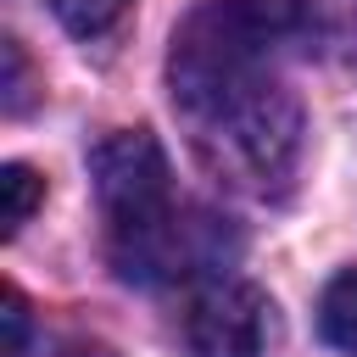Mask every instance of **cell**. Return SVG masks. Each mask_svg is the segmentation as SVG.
Listing matches in <instances>:
<instances>
[{
  "label": "cell",
  "instance_id": "52a82bcc",
  "mask_svg": "<svg viewBox=\"0 0 357 357\" xmlns=\"http://www.w3.org/2000/svg\"><path fill=\"white\" fill-rule=\"evenodd\" d=\"M128 6H134V0H50V11L61 17V28L78 33V39H100V33H112V28L123 22Z\"/></svg>",
  "mask_w": 357,
  "mask_h": 357
},
{
  "label": "cell",
  "instance_id": "6da1fadb",
  "mask_svg": "<svg viewBox=\"0 0 357 357\" xmlns=\"http://www.w3.org/2000/svg\"><path fill=\"white\" fill-rule=\"evenodd\" d=\"M89 178L106 218L112 268L128 284H201L240 251L234 229L190 201H173V173L145 128H117L89 151Z\"/></svg>",
  "mask_w": 357,
  "mask_h": 357
},
{
  "label": "cell",
  "instance_id": "277c9868",
  "mask_svg": "<svg viewBox=\"0 0 357 357\" xmlns=\"http://www.w3.org/2000/svg\"><path fill=\"white\" fill-rule=\"evenodd\" d=\"M184 346L195 357H268L273 301L245 279H201L184 301Z\"/></svg>",
  "mask_w": 357,
  "mask_h": 357
},
{
  "label": "cell",
  "instance_id": "3957f363",
  "mask_svg": "<svg viewBox=\"0 0 357 357\" xmlns=\"http://www.w3.org/2000/svg\"><path fill=\"white\" fill-rule=\"evenodd\" d=\"M301 6L307 0H195L167 50L173 106L184 112L218 89L268 73L273 50L301 39Z\"/></svg>",
  "mask_w": 357,
  "mask_h": 357
},
{
  "label": "cell",
  "instance_id": "7a4b0ae2",
  "mask_svg": "<svg viewBox=\"0 0 357 357\" xmlns=\"http://www.w3.org/2000/svg\"><path fill=\"white\" fill-rule=\"evenodd\" d=\"M178 117L190 128V151L218 184L257 195V201L290 190L296 162H301V106L273 73L218 89L184 106Z\"/></svg>",
  "mask_w": 357,
  "mask_h": 357
},
{
  "label": "cell",
  "instance_id": "9c48e42d",
  "mask_svg": "<svg viewBox=\"0 0 357 357\" xmlns=\"http://www.w3.org/2000/svg\"><path fill=\"white\" fill-rule=\"evenodd\" d=\"M22 100H28V61L17 39H6V112H22Z\"/></svg>",
  "mask_w": 357,
  "mask_h": 357
},
{
  "label": "cell",
  "instance_id": "5b68a950",
  "mask_svg": "<svg viewBox=\"0 0 357 357\" xmlns=\"http://www.w3.org/2000/svg\"><path fill=\"white\" fill-rule=\"evenodd\" d=\"M301 39L318 61H357V0H307L301 6Z\"/></svg>",
  "mask_w": 357,
  "mask_h": 357
},
{
  "label": "cell",
  "instance_id": "8992f818",
  "mask_svg": "<svg viewBox=\"0 0 357 357\" xmlns=\"http://www.w3.org/2000/svg\"><path fill=\"white\" fill-rule=\"evenodd\" d=\"M318 324H324V340L329 346H340L346 357H357V268H346V273H335L324 284Z\"/></svg>",
  "mask_w": 357,
  "mask_h": 357
},
{
  "label": "cell",
  "instance_id": "ba28073f",
  "mask_svg": "<svg viewBox=\"0 0 357 357\" xmlns=\"http://www.w3.org/2000/svg\"><path fill=\"white\" fill-rule=\"evenodd\" d=\"M0 195H6V234H17L28 218H33V206H39V195H45V178L33 173V167H22V162H6V173H0Z\"/></svg>",
  "mask_w": 357,
  "mask_h": 357
}]
</instances>
